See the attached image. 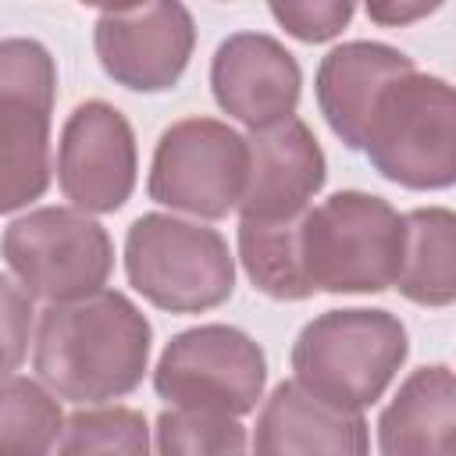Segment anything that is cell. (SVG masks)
Instances as JSON below:
<instances>
[{
  "instance_id": "cell-1",
  "label": "cell",
  "mask_w": 456,
  "mask_h": 456,
  "mask_svg": "<svg viewBox=\"0 0 456 456\" xmlns=\"http://www.w3.org/2000/svg\"><path fill=\"white\" fill-rule=\"evenodd\" d=\"M32 342L39 385L75 406H96L128 395L142 381L153 328L125 292L100 289L46 306Z\"/></svg>"
},
{
  "instance_id": "cell-2",
  "label": "cell",
  "mask_w": 456,
  "mask_h": 456,
  "mask_svg": "<svg viewBox=\"0 0 456 456\" xmlns=\"http://www.w3.org/2000/svg\"><path fill=\"white\" fill-rule=\"evenodd\" d=\"M403 214L360 189H342L310 207L296 246L310 292H385L403 264Z\"/></svg>"
},
{
  "instance_id": "cell-3",
  "label": "cell",
  "mask_w": 456,
  "mask_h": 456,
  "mask_svg": "<svg viewBox=\"0 0 456 456\" xmlns=\"http://www.w3.org/2000/svg\"><path fill=\"white\" fill-rule=\"evenodd\" d=\"M410 353L406 328L388 310H328L292 342L296 385L310 395L363 413L374 406Z\"/></svg>"
},
{
  "instance_id": "cell-4",
  "label": "cell",
  "mask_w": 456,
  "mask_h": 456,
  "mask_svg": "<svg viewBox=\"0 0 456 456\" xmlns=\"http://www.w3.org/2000/svg\"><path fill=\"white\" fill-rule=\"evenodd\" d=\"M363 150L381 178L403 189H449L456 178V103L438 75L406 71L370 110Z\"/></svg>"
},
{
  "instance_id": "cell-5",
  "label": "cell",
  "mask_w": 456,
  "mask_h": 456,
  "mask_svg": "<svg viewBox=\"0 0 456 456\" xmlns=\"http://www.w3.org/2000/svg\"><path fill=\"white\" fill-rule=\"evenodd\" d=\"M132 289L167 314H203L235 289V256L221 232L175 214H142L125 235Z\"/></svg>"
},
{
  "instance_id": "cell-6",
  "label": "cell",
  "mask_w": 456,
  "mask_h": 456,
  "mask_svg": "<svg viewBox=\"0 0 456 456\" xmlns=\"http://www.w3.org/2000/svg\"><path fill=\"white\" fill-rule=\"evenodd\" d=\"M14 281L50 306L100 292L114 267V246L100 221L75 207H39L7 224L0 239Z\"/></svg>"
},
{
  "instance_id": "cell-7",
  "label": "cell",
  "mask_w": 456,
  "mask_h": 456,
  "mask_svg": "<svg viewBox=\"0 0 456 456\" xmlns=\"http://www.w3.org/2000/svg\"><path fill=\"white\" fill-rule=\"evenodd\" d=\"M57 64L39 39H0V214L21 210L50 185V118Z\"/></svg>"
},
{
  "instance_id": "cell-8",
  "label": "cell",
  "mask_w": 456,
  "mask_h": 456,
  "mask_svg": "<svg viewBox=\"0 0 456 456\" xmlns=\"http://www.w3.org/2000/svg\"><path fill=\"white\" fill-rule=\"evenodd\" d=\"M267 385L264 349L232 324H200L175 335L153 370V388L167 406L246 417Z\"/></svg>"
},
{
  "instance_id": "cell-9",
  "label": "cell",
  "mask_w": 456,
  "mask_h": 456,
  "mask_svg": "<svg viewBox=\"0 0 456 456\" xmlns=\"http://www.w3.org/2000/svg\"><path fill=\"white\" fill-rule=\"evenodd\" d=\"M246 185V135L217 118H182L157 139L146 192L200 221L228 217Z\"/></svg>"
},
{
  "instance_id": "cell-10",
  "label": "cell",
  "mask_w": 456,
  "mask_h": 456,
  "mask_svg": "<svg viewBox=\"0 0 456 456\" xmlns=\"http://www.w3.org/2000/svg\"><path fill=\"white\" fill-rule=\"evenodd\" d=\"M192 43L196 25L182 4L107 7L93 25L100 68L132 93L171 89L189 68Z\"/></svg>"
},
{
  "instance_id": "cell-11",
  "label": "cell",
  "mask_w": 456,
  "mask_h": 456,
  "mask_svg": "<svg viewBox=\"0 0 456 456\" xmlns=\"http://www.w3.org/2000/svg\"><path fill=\"white\" fill-rule=\"evenodd\" d=\"M57 182L64 200L82 214H114L135 189V135L128 118L103 103H78L57 146Z\"/></svg>"
},
{
  "instance_id": "cell-12",
  "label": "cell",
  "mask_w": 456,
  "mask_h": 456,
  "mask_svg": "<svg viewBox=\"0 0 456 456\" xmlns=\"http://www.w3.org/2000/svg\"><path fill=\"white\" fill-rule=\"evenodd\" d=\"M328 175L324 150L306 121L289 118L246 135V185L239 200V224L281 228L296 224L321 192Z\"/></svg>"
},
{
  "instance_id": "cell-13",
  "label": "cell",
  "mask_w": 456,
  "mask_h": 456,
  "mask_svg": "<svg viewBox=\"0 0 456 456\" xmlns=\"http://www.w3.org/2000/svg\"><path fill=\"white\" fill-rule=\"evenodd\" d=\"M303 71L296 57L264 32L228 36L210 61V89L217 107L249 132L296 118Z\"/></svg>"
},
{
  "instance_id": "cell-14",
  "label": "cell",
  "mask_w": 456,
  "mask_h": 456,
  "mask_svg": "<svg viewBox=\"0 0 456 456\" xmlns=\"http://www.w3.org/2000/svg\"><path fill=\"white\" fill-rule=\"evenodd\" d=\"M249 456H370V435L360 413L281 381L264 399Z\"/></svg>"
},
{
  "instance_id": "cell-15",
  "label": "cell",
  "mask_w": 456,
  "mask_h": 456,
  "mask_svg": "<svg viewBox=\"0 0 456 456\" xmlns=\"http://www.w3.org/2000/svg\"><path fill=\"white\" fill-rule=\"evenodd\" d=\"M406 71H413V61L403 50L370 39L342 43L324 53L317 64L314 93L328 128L349 150H363V132L381 89Z\"/></svg>"
},
{
  "instance_id": "cell-16",
  "label": "cell",
  "mask_w": 456,
  "mask_h": 456,
  "mask_svg": "<svg viewBox=\"0 0 456 456\" xmlns=\"http://www.w3.org/2000/svg\"><path fill=\"white\" fill-rule=\"evenodd\" d=\"M456 385L445 363L413 370L378 420L381 456H452Z\"/></svg>"
},
{
  "instance_id": "cell-17",
  "label": "cell",
  "mask_w": 456,
  "mask_h": 456,
  "mask_svg": "<svg viewBox=\"0 0 456 456\" xmlns=\"http://www.w3.org/2000/svg\"><path fill=\"white\" fill-rule=\"evenodd\" d=\"M406 242L395 289L417 306H449L456 299V217L445 207L403 214Z\"/></svg>"
},
{
  "instance_id": "cell-18",
  "label": "cell",
  "mask_w": 456,
  "mask_h": 456,
  "mask_svg": "<svg viewBox=\"0 0 456 456\" xmlns=\"http://www.w3.org/2000/svg\"><path fill=\"white\" fill-rule=\"evenodd\" d=\"M61 428L57 395L21 374L0 378V456H50Z\"/></svg>"
},
{
  "instance_id": "cell-19",
  "label": "cell",
  "mask_w": 456,
  "mask_h": 456,
  "mask_svg": "<svg viewBox=\"0 0 456 456\" xmlns=\"http://www.w3.org/2000/svg\"><path fill=\"white\" fill-rule=\"evenodd\" d=\"M53 456H150L146 417L132 406L78 410L64 420Z\"/></svg>"
},
{
  "instance_id": "cell-20",
  "label": "cell",
  "mask_w": 456,
  "mask_h": 456,
  "mask_svg": "<svg viewBox=\"0 0 456 456\" xmlns=\"http://www.w3.org/2000/svg\"><path fill=\"white\" fill-rule=\"evenodd\" d=\"M153 431L157 456H249V435L239 417L167 406Z\"/></svg>"
},
{
  "instance_id": "cell-21",
  "label": "cell",
  "mask_w": 456,
  "mask_h": 456,
  "mask_svg": "<svg viewBox=\"0 0 456 456\" xmlns=\"http://www.w3.org/2000/svg\"><path fill=\"white\" fill-rule=\"evenodd\" d=\"M32 324H36L32 296L11 274L0 271V378L14 374L25 363Z\"/></svg>"
},
{
  "instance_id": "cell-22",
  "label": "cell",
  "mask_w": 456,
  "mask_h": 456,
  "mask_svg": "<svg viewBox=\"0 0 456 456\" xmlns=\"http://www.w3.org/2000/svg\"><path fill=\"white\" fill-rule=\"evenodd\" d=\"M349 0H317V4H271V18L296 39L303 43H324L335 39L349 18H353Z\"/></svg>"
},
{
  "instance_id": "cell-23",
  "label": "cell",
  "mask_w": 456,
  "mask_h": 456,
  "mask_svg": "<svg viewBox=\"0 0 456 456\" xmlns=\"http://www.w3.org/2000/svg\"><path fill=\"white\" fill-rule=\"evenodd\" d=\"M442 4H367V14L381 25H406V21H417V18H428L435 14Z\"/></svg>"
}]
</instances>
